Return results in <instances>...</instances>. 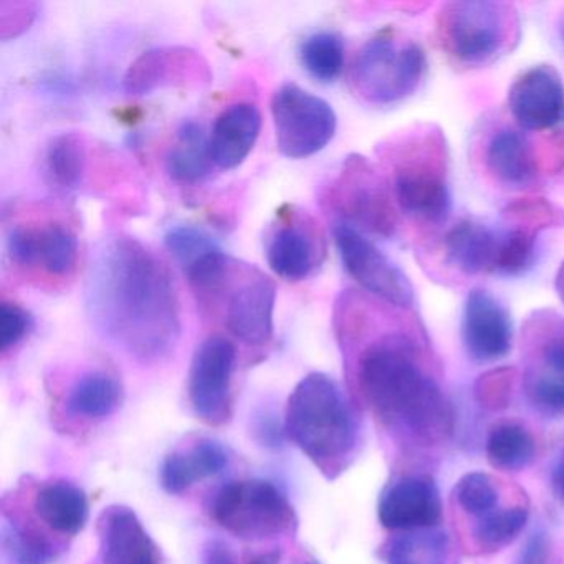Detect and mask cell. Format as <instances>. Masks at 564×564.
<instances>
[{"instance_id":"27","label":"cell","mask_w":564,"mask_h":564,"mask_svg":"<svg viewBox=\"0 0 564 564\" xmlns=\"http://www.w3.org/2000/svg\"><path fill=\"white\" fill-rule=\"evenodd\" d=\"M528 520H530V505L527 497L513 503L503 505L487 517L470 523L468 540H470L471 550L477 554H490L510 546L523 533Z\"/></svg>"},{"instance_id":"40","label":"cell","mask_w":564,"mask_h":564,"mask_svg":"<svg viewBox=\"0 0 564 564\" xmlns=\"http://www.w3.org/2000/svg\"><path fill=\"white\" fill-rule=\"evenodd\" d=\"M514 564H557L553 538L543 528L534 530L518 551Z\"/></svg>"},{"instance_id":"26","label":"cell","mask_w":564,"mask_h":564,"mask_svg":"<svg viewBox=\"0 0 564 564\" xmlns=\"http://www.w3.org/2000/svg\"><path fill=\"white\" fill-rule=\"evenodd\" d=\"M452 540L444 528L394 533L379 547L384 564H451Z\"/></svg>"},{"instance_id":"31","label":"cell","mask_w":564,"mask_h":564,"mask_svg":"<svg viewBox=\"0 0 564 564\" xmlns=\"http://www.w3.org/2000/svg\"><path fill=\"white\" fill-rule=\"evenodd\" d=\"M87 170V147L77 133L52 138L45 151V173L57 189L70 193L84 183Z\"/></svg>"},{"instance_id":"6","label":"cell","mask_w":564,"mask_h":564,"mask_svg":"<svg viewBox=\"0 0 564 564\" xmlns=\"http://www.w3.org/2000/svg\"><path fill=\"white\" fill-rule=\"evenodd\" d=\"M427 74L424 48L394 31L369 39L352 62V90L371 105H392L414 95Z\"/></svg>"},{"instance_id":"3","label":"cell","mask_w":564,"mask_h":564,"mask_svg":"<svg viewBox=\"0 0 564 564\" xmlns=\"http://www.w3.org/2000/svg\"><path fill=\"white\" fill-rule=\"evenodd\" d=\"M285 431L328 480L351 467L361 444L355 405L325 372H312L295 386L286 402Z\"/></svg>"},{"instance_id":"15","label":"cell","mask_w":564,"mask_h":564,"mask_svg":"<svg viewBox=\"0 0 564 564\" xmlns=\"http://www.w3.org/2000/svg\"><path fill=\"white\" fill-rule=\"evenodd\" d=\"M442 517L441 491L429 474L399 475L386 485L379 497V523L392 533L438 528Z\"/></svg>"},{"instance_id":"39","label":"cell","mask_w":564,"mask_h":564,"mask_svg":"<svg viewBox=\"0 0 564 564\" xmlns=\"http://www.w3.org/2000/svg\"><path fill=\"white\" fill-rule=\"evenodd\" d=\"M507 214L521 223L524 220L530 226H536V229L547 227V224L563 223L561 210L554 209V206L543 199L518 200L508 207Z\"/></svg>"},{"instance_id":"24","label":"cell","mask_w":564,"mask_h":564,"mask_svg":"<svg viewBox=\"0 0 564 564\" xmlns=\"http://www.w3.org/2000/svg\"><path fill=\"white\" fill-rule=\"evenodd\" d=\"M488 173L505 186L521 187L538 176V160L528 138L520 130L497 131L485 148Z\"/></svg>"},{"instance_id":"22","label":"cell","mask_w":564,"mask_h":564,"mask_svg":"<svg viewBox=\"0 0 564 564\" xmlns=\"http://www.w3.org/2000/svg\"><path fill=\"white\" fill-rule=\"evenodd\" d=\"M262 128V115L252 104H234L217 117L210 131L214 166L234 170L240 166L256 147Z\"/></svg>"},{"instance_id":"12","label":"cell","mask_w":564,"mask_h":564,"mask_svg":"<svg viewBox=\"0 0 564 564\" xmlns=\"http://www.w3.org/2000/svg\"><path fill=\"white\" fill-rule=\"evenodd\" d=\"M335 242L346 272L366 292L395 308L414 305V286L404 272L365 234L348 224H336Z\"/></svg>"},{"instance_id":"23","label":"cell","mask_w":564,"mask_h":564,"mask_svg":"<svg viewBox=\"0 0 564 564\" xmlns=\"http://www.w3.org/2000/svg\"><path fill=\"white\" fill-rule=\"evenodd\" d=\"M229 465V454L220 442L200 438L186 452H173L164 458L160 468V481L164 491L181 495L200 480L220 474Z\"/></svg>"},{"instance_id":"19","label":"cell","mask_w":564,"mask_h":564,"mask_svg":"<svg viewBox=\"0 0 564 564\" xmlns=\"http://www.w3.org/2000/svg\"><path fill=\"white\" fill-rule=\"evenodd\" d=\"M209 80V68L197 52L186 47H158L143 52L128 67L123 88L128 95H148L170 85Z\"/></svg>"},{"instance_id":"8","label":"cell","mask_w":564,"mask_h":564,"mask_svg":"<svg viewBox=\"0 0 564 564\" xmlns=\"http://www.w3.org/2000/svg\"><path fill=\"white\" fill-rule=\"evenodd\" d=\"M210 517L240 540L260 541L293 533L299 518L272 481L250 478L224 485L210 503Z\"/></svg>"},{"instance_id":"21","label":"cell","mask_w":564,"mask_h":564,"mask_svg":"<svg viewBox=\"0 0 564 564\" xmlns=\"http://www.w3.org/2000/svg\"><path fill=\"white\" fill-rule=\"evenodd\" d=\"M503 232L475 219L455 224L444 237L445 259L465 275L497 273Z\"/></svg>"},{"instance_id":"10","label":"cell","mask_w":564,"mask_h":564,"mask_svg":"<svg viewBox=\"0 0 564 564\" xmlns=\"http://www.w3.org/2000/svg\"><path fill=\"white\" fill-rule=\"evenodd\" d=\"M329 204L343 224L376 236L394 234L395 213L381 177L361 156H349L336 183Z\"/></svg>"},{"instance_id":"44","label":"cell","mask_w":564,"mask_h":564,"mask_svg":"<svg viewBox=\"0 0 564 564\" xmlns=\"http://www.w3.org/2000/svg\"><path fill=\"white\" fill-rule=\"evenodd\" d=\"M249 564H282V550L265 551V553L256 554Z\"/></svg>"},{"instance_id":"37","label":"cell","mask_w":564,"mask_h":564,"mask_svg":"<svg viewBox=\"0 0 564 564\" xmlns=\"http://www.w3.org/2000/svg\"><path fill=\"white\" fill-rule=\"evenodd\" d=\"M32 316L21 305L2 302L0 305V348L8 352L18 346L32 329Z\"/></svg>"},{"instance_id":"36","label":"cell","mask_w":564,"mask_h":564,"mask_svg":"<svg viewBox=\"0 0 564 564\" xmlns=\"http://www.w3.org/2000/svg\"><path fill=\"white\" fill-rule=\"evenodd\" d=\"M164 246L183 267L184 272L200 259L219 250L217 243L204 230L194 226H174L164 236Z\"/></svg>"},{"instance_id":"20","label":"cell","mask_w":564,"mask_h":564,"mask_svg":"<svg viewBox=\"0 0 564 564\" xmlns=\"http://www.w3.org/2000/svg\"><path fill=\"white\" fill-rule=\"evenodd\" d=\"M98 534L101 564H161L156 543L131 508H105Z\"/></svg>"},{"instance_id":"18","label":"cell","mask_w":564,"mask_h":564,"mask_svg":"<svg viewBox=\"0 0 564 564\" xmlns=\"http://www.w3.org/2000/svg\"><path fill=\"white\" fill-rule=\"evenodd\" d=\"M523 391L538 414L550 419L564 415V329L538 336L524 368Z\"/></svg>"},{"instance_id":"43","label":"cell","mask_w":564,"mask_h":564,"mask_svg":"<svg viewBox=\"0 0 564 564\" xmlns=\"http://www.w3.org/2000/svg\"><path fill=\"white\" fill-rule=\"evenodd\" d=\"M551 490L554 497L564 503V447L557 455L556 460L553 462V467L550 471Z\"/></svg>"},{"instance_id":"41","label":"cell","mask_w":564,"mask_h":564,"mask_svg":"<svg viewBox=\"0 0 564 564\" xmlns=\"http://www.w3.org/2000/svg\"><path fill=\"white\" fill-rule=\"evenodd\" d=\"M253 432H256L260 444L273 448L282 445L283 434H286L285 429L280 427L279 422H276L275 415L270 414V412L267 411L257 417L256 425H253Z\"/></svg>"},{"instance_id":"9","label":"cell","mask_w":564,"mask_h":564,"mask_svg":"<svg viewBox=\"0 0 564 564\" xmlns=\"http://www.w3.org/2000/svg\"><path fill=\"white\" fill-rule=\"evenodd\" d=\"M270 110L276 147L290 160L313 156L335 138L338 118L332 105L299 85H282L273 94Z\"/></svg>"},{"instance_id":"17","label":"cell","mask_w":564,"mask_h":564,"mask_svg":"<svg viewBox=\"0 0 564 564\" xmlns=\"http://www.w3.org/2000/svg\"><path fill=\"white\" fill-rule=\"evenodd\" d=\"M508 108L523 130L556 127L564 115V84L556 68L536 65L523 72L508 91Z\"/></svg>"},{"instance_id":"30","label":"cell","mask_w":564,"mask_h":564,"mask_svg":"<svg viewBox=\"0 0 564 564\" xmlns=\"http://www.w3.org/2000/svg\"><path fill=\"white\" fill-rule=\"evenodd\" d=\"M485 454L491 467L501 471H520L536 457V441L530 429L517 421L491 425L485 442Z\"/></svg>"},{"instance_id":"34","label":"cell","mask_w":564,"mask_h":564,"mask_svg":"<svg viewBox=\"0 0 564 564\" xmlns=\"http://www.w3.org/2000/svg\"><path fill=\"white\" fill-rule=\"evenodd\" d=\"M303 67L316 80L335 82L345 67V44L333 32L310 35L300 48Z\"/></svg>"},{"instance_id":"28","label":"cell","mask_w":564,"mask_h":564,"mask_svg":"<svg viewBox=\"0 0 564 564\" xmlns=\"http://www.w3.org/2000/svg\"><path fill=\"white\" fill-rule=\"evenodd\" d=\"M123 402V388L115 376L91 371L82 376L65 399V408L75 417L100 421L110 417Z\"/></svg>"},{"instance_id":"4","label":"cell","mask_w":564,"mask_h":564,"mask_svg":"<svg viewBox=\"0 0 564 564\" xmlns=\"http://www.w3.org/2000/svg\"><path fill=\"white\" fill-rule=\"evenodd\" d=\"M200 305L217 315L230 335L249 346L269 345L273 336L276 286L252 263L223 250L186 270Z\"/></svg>"},{"instance_id":"42","label":"cell","mask_w":564,"mask_h":564,"mask_svg":"<svg viewBox=\"0 0 564 564\" xmlns=\"http://www.w3.org/2000/svg\"><path fill=\"white\" fill-rule=\"evenodd\" d=\"M203 564H239V561L229 544L213 540L204 546Z\"/></svg>"},{"instance_id":"46","label":"cell","mask_w":564,"mask_h":564,"mask_svg":"<svg viewBox=\"0 0 564 564\" xmlns=\"http://www.w3.org/2000/svg\"><path fill=\"white\" fill-rule=\"evenodd\" d=\"M557 34H560L561 42L564 44V12L561 14L560 22H557Z\"/></svg>"},{"instance_id":"7","label":"cell","mask_w":564,"mask_h":564,"mask_svg":"<svg viewBox=\"0 0 564 564\" xmlns=\"http://www.w3.org/2000/svg\"><path fill=\"white\" fill-rule=\"evenodd\" d=\"M394 196L402 213L424 223H442L451 209L447 153L438 131H421L402 147L394 163Z\"/></svg>"},{"instance_id":"33","label":"cell","mask_w":564,"mask_h":564,"mask_svg":"<svg viewBox=\"0 0 564 564\" xmlns=\"http://www.w3.org/2000/svg\"><path fill=\"white\" fill-rule=\"evenodd\" d=\"M2 546L12 564H52L61 554L41 531L8 517L2 527Z\"/></svg>"},{"instance_id":"25","label":"cell","mask_w":564,"mask_h":564,"mask_svg":"<svg viewBox=\"0 0 564 564\" xmlns=\"http://www.w3.org/2000/svg\"><path fill=\"white\" fill-rule=\"evenodd\" d=\"M34 511L55 533L75 536L90 517L87 494L70 481L42 485L34 497Z\"/></svg>"},{"instance_id":"45","label":"cell","mask_w":564,"mask_h":564,"mask_svg":"<svg viewBox=\"0 0 564 564\" xmlns=\"http://www.w3.org/2000/svg\"><path fill=\"white\" fill-rule=\"evenodd\" d=\"M556 289L560 293L561 302L564 303V262L561 263L560 272H557Z\"/></svg>"},{"instance_id":"16","label":"cell","mask_w":564,"mask_h":564,"mask_svg":"<svg viewBox=\"0 0 564 564\" xmlns=\"http://www.w3.org/2000/svg\"><path fill=\"white\" fill-rule=\"evenodd\" d=\"M465 351L478 365L500 361L513 346V322L507 306L488 290L468 293L462 319Z\"/></svg>"},{"instance_id":"11","label":"cell","mask_w":564,"mask_h":564,"mask_svg":"<svg viewBox=\"0 0 564 564\" xmlns=\"http://www.w3.org/2000/svg\"><path fill=\"white\" fill-rule=\"evenodd\" d=\"M236 361V346L224 336H209L194 352L187 395L196 417L210 427L226 425L232 417Z\"/></svg>"},{"instance_id":"1","label":"cell","mask_w":564,"mask_h":564,"mask_svg":"<svg viewBox=\"0 0 564 564\" xmlns=\"http://www.w3.org/2000/svg\"><path fill=\"white\" fill-rule=\"evenodd\" d=\"M85 305L97 332L137 361H163L180 341V299L170 269L134 237H108L98 246Z\"/></svg>"},{"instance_id":"2","label":"cell","mask_w":564,"mask_h":564,"mask_svg":"<svg viewBox=\"0 0 564 564\" xmlns=\"http://www.w3.org/2000/svg\"><path fill=\"white\" fill-rule=\"evenodd\" d=\"M356 379L362 401L401 444L438 447L454 434V405L411 336L386 333L369 343L359 355Z\"/></svg>"},{"instance_id":"35","label":"cell","mask_w":564,"mask_h":564,"mask_svg":"<svg viewBox=\"0 0 564 564\" xmlns=\"http://www.w3.org/2000/svg\"><path fill=\"white\" fill-rule=\"evenodd\" d=\"M538 229L517 227L503 232L500 257H498V275H520L533 265L536 253Z\"/></svg>"},{"instance_id":"32","label":"cell","mask_w":564,"mask_h":564,"mask_svg":"<svg viewBox=\"0 0 564 564\" xmlns=\"http://www.w3.org/2000/svg\"><path fill=\"white\" fill-rule=\"evenodd\" d=\"M505 487L494 475L485 471H468L462 475L452 490V500H454L457 510H460L465 517L474 521L487 517L491 511L503 507Z\"/></svg>"},{"instance_id":"29","label":"cell","mask_w":564,"mask_h":564,"mask_svg":"<svg viewBox=\"0 0 564 564\" xmlns=\"http://www.w3.org/2000/svg\"><path fill=\"white\" fill-rule=\"evenodd\" d=\"M210 138L203 124L184 121L176 131V140L166 158V170L173 180L180 183L203 181L213 170Z\"/></svg>"},{"instance_id":"38","label":"cell","mask_w":564,"mask_h":564,"mask_svg":"<svg viewBox=\"0 0 564 564\" xmlns=\"http://www.w3.org/2000/svg\"><path fill=\"white\" fill-rule=\"evenodd\" d=\"M513 379V368L495 369V371L481 376L477 386H475V394H477L478 401L487 408H503V405H507L505 402L508 401V395H510Z\"/></svg>"},{"instance_id":"13","label":"cell","mask_w":564,"mask_h":564,"mask_svg":"<svg viewBox=\"0 0 564 564\" xmlns=\"http://www.w3.org/2000/svg\"><path fill=\"white\" fill-rule=\"evenodd\" d=\"M14 265L48 279H68L77 269L78 240L67 224L58 220L18 224L6 239Z\"/></svg>"},{"instance_id":"5","label":"cell","mask_w":564,"mask_h":564,"mask_svg":"<svg viewBox=\"0 0 564 564\" xmlns=\"http://www.w3.org/2000/svg\"><path fill=\"white\" fill-rule=\"evenodd\" d=\"M520 37L517 12L495 2H454L437 18L442 51L464 67H485L511 51Z\"/></svg>"},{"instance_id":"14","label":"cell","mask_w":564,"mask_h":564,"mask_svg":"<svg viewBox=\"0 0 564 564\" xmlns=\"http://www.w3.org/2000/svg\"><path fill=\"white\" fill-rule=\"evenodd\" d=\"M325 252V236L312 216L296 207L280 210L265 240L267 262L276 276L289 282L308 279Z\"/></svg>"}]
</instances>
